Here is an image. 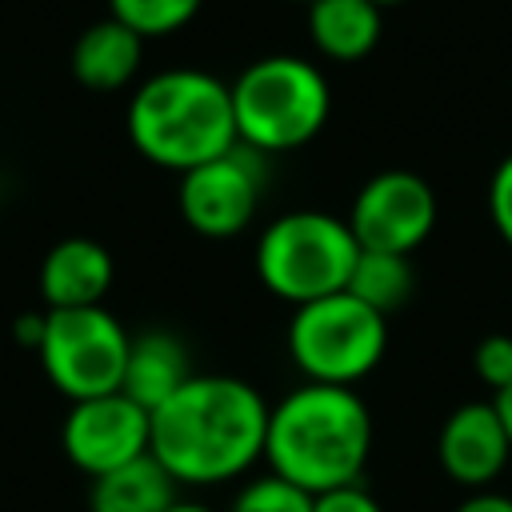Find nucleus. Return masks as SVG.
<instances>
[{
  "label": "nucleus",
  "instance_id": "7ed1b4c3",
  "mask_svg": "<svg viewBox=\"0 0 512 512\" xmlns=\"http://www.w3.org/2000/svg\"><path fill=\"white\" fill-rule=\"evenodd\" d=\"M128 136L144 160L180 176L220 160L240 144L232 88L200 68L156 72L128 104Z\"/></svg>",
  "mask_w": 512,
  "mask_h": 512
},
{
  "label": "nucleus",
  "instance_id": "423d86ee",
  "mask_svg": "<svg viewBox=\"0 0 512 512\" xmlns=\"http://www.w3.org/2000/svg\"><path fill=\"white\" fill-rule=\"evenodd\" d=\"M384 348L388 320L352 292L300 304L288 320V352L308 384L352 388L384 360Z\"/></svg>",
  "mask_w": 512,
  "mask_h": 512
},
{
  "label": "nucleus",
  "instance_id": "a878e982",
  "mask_svg": "<svg viewBox=\"0 0 512 512\" xmlns=\"http://www.w3.org/2000/svg\"><path fill=\"white\" fill-rule=\"evenodd\" d=\"M372 4H376V8L384 12V8H392V4H404V0H372Z\"/></svg>",
  "mask_w": 512,
  "mask_h": 512
},
{
  "label": "nucleus",
  "instance_id": "dca6fc26",
  "mask_svg": "<svg viewBox=\"0 0 512 512\" xmlns=\"http://www.w3.org/2000/svg\"><path fill=\"white\" fill-rule=\"evenodd\" d=\"M176 504V480L148 452L116 472L92 480L88 512H168Z\"/></svg>",
  "mask_w": 512,
  "mask_h": 512
},
{
  "label": "nucleus",
  "instance_id": "a211bd4d",
  "mask_svg": "<svg viewBox=\"0 0 512 512\" xmlns=\"http://www.w3.org/2000/svg\"><path fill=\"white\" fill-rule=\"evenodd\" d=\"M108 4H112V20H120L140 40H148L184 28L204 0H108Z\"/></svg>",
  "mask_w": 512,
  "mask_h": 512
},
{
  "label": "nucleus",
  "instance_id": "9b49d317",
  "mask_svg": "<svg viewBox=\"0 0 512 512\" xmlns=\"http://www.w3.org/2000/svg\"><path fill=\"white\" fill-rule=\"evenodd\" d=\"M436 456H440V468L456 484H464V488L492 484L512 456V440L496 416V404H480V400L460 404L440 428Z\"/></svg>",
  "mask_w": 512,
  "mask_h": 512
},
{
  "label": "nucleus",
  "instance_id": "f257e3e1",
  "mask_svg": "<svg viewBox=\"0 0 512 512\" xmlns=\"http://www.w3.org/2000/svg\"><path fill=\"white\" fill-rule=\"evenodd\" d=\"M268 404L240 376H192L152 412V456L176 484H224L264 456Z\"/></svg>",
  "mask_w": 512,
  "mask_h": 512
},
{
  "label": "nucleus",
  "instance_id": "393cba45",
  "mask_svg": "<svg viewBox=\"0 0 512 512\" xmlns=\"http://www.w3.org/2000/svg\"><path fill=\"white\" fill-rule=\"evenodd\" d=\"M168 512H216V508H208V504H196V500H176Z\"/></svg>",
  "mask_w": 512,
  "mask_h": 512
},
{
  "label": "nucleus",
  "instance_id": "b1692460",
  "mask_svg": "<svg viewBox=\"0 0 512 512\" xmlns=\"http://www.w3.org/2000/svg\"><path fill=\"white\" fill-rule=\"evenodd\" d=\"M492 404H496V416H500V424H504V432H508V440H512V384L500 388Z\"/></svg>",
  "mask_w": 512,
  "mask_h": 512
},
{
  "label": "nucleus",
  "instance_id": "f03ea898",
  "mask_svg": "<svg viewBox=\"0 0 512 512\" xmlns=\"http://www.w3.org/2000/svg\"><path fill=\"white\" fill-rule=\"evenodd\" d=\"M368 452L372 416L352 388L300 384L276 408H268L264 460L272 464V476L308 496L360 484Z\"/></svg>",
  "mask_w": 512,
  "mask_h": 512
},
{
  "label": "nucleus",
  "instance_id": "0eeeda50",
  "mask_svg": "<svg viewBox=\"0 0 512 512\" xmlns=\"http://www.w3.org/2000/svg\"><path fill=\"white\" fill-rule=\"evenodd\" d=\"M132 336L112 312L96 308H48L44 336L36 344L48 380L76 404L120 392Z\"/></svg>",
  "mask_w": 512,
  "mask_h": 512
},
{
  "label": "nucleus",
  "instance_id": "9d476101",
  "mask_svg": "<svg viewBox=\"0 0 512 512\" xmlns=\"http://www.w3.org/2000/svg\"><path fill=\"white\" fill-rule=\"evenodd\" d=\"M64 456L88 472L92 480L104 472H116L152 448V412H144L124 392L76 400L60 428Z\"/></svg>",
  "mask_w": 512,
  "mask_h": 512
},
{
  "label": "nucleus",
  "instance_id": "6e6552de",
  "mask_svg": "<svg viewBox=\"0 0 512 512\" xmlns=\"http://www.w3.org/2000/svg\"><path fill=\"white\" fill-rule=\"evenodd\" d=\"M348 228L360 252H416L436 228V192L424 176L388 168L376 172L352 200Z\"/></svg>",
  "mask_w": 512,
  "mask_h": 512
},
{
  "label": "nucleus",
  "instance_id": "4be33fe9",
  "mask_svg": "<svg viewBox=\"0 0 512 512\" xmlns=\"http://www.w3.org/2000/svg\"><path fill=\"white\" fill-rule=\"evenodd\" d=\"M312 512H384V508L360 484H344V488H332V492L316 496L312 500Z\"/></svg>",
  "mask_w": 512,
  "mask_h": 512
},
{
  "label": "nucleus",
  "instance_id": "f3484780",
  "mask_svg": "<svg viewBox=\"0 0 512 512\" xmlns=\"http://www.w3.org/2000/svg\"><path fill=\"white\" fill-rule=\"evenodd\" d=\"M344 292H352L360 304H368L372 312H380L388 320L396 308H404L412 300L416 268L408 256H396V252H360Z\"/></svg>",
  "mask_w": 512,
  "mask_h": 512
},
{
  "label": "nucleus",
  "instance_id": "39448f33",
  "mask_svg": "<svg viewBox=\"0 0 512 512\" xmlns=\"http://www.w3.org/2000/svg\"><path fill=\"white\" fill-rule=\"evenodd\" d=\"M356 256H360V244L348 220L304 208V212L276 216L260 232L256 276L272 296L300 308V304L344 292L356 268Z\"/></svg>",
  "mask_w": 512,
  "mask_h": 512
},
{
  "label": "nucleus",
  "instance_id": "6ab92c4d",
  "mask_svg": "<svg viewBox=\"0 0 512 512\" xmlns=\"http://www.w3.org/2000/svg\"><path fill=\"white\" fill-rule=\"evenodd\" d=\"M312 500L308 492H300L296 484L280 480V476H260L252 480L236 500H232V512H312Z\"/></svg>",
  "mask_w": 512,
  "mask_h": 512
},
{
  "label": "nucleus",
  "instance_id": "aec40b11",
  "mask_svg": "<svg viewBox=\"0 0 512 512\" xmlns=\"http://www.w3.org/2000/svg\"><path fill=\"white\" fill-rule=\"evenodd\" d=\"M472 368H476V376H480L492 392L508 388V384H512V336H500V332L484 336V340L476 344V352H472Z\"/></svg>",
  "mask_w": 512,
  "mask_h": 512
},
{
  "label": "nucleus",
  "instance_id": "1a4fd4ad",
  "mask_svg": "<svg viewBox=\"0 0 512 512\" xmlns=\"http://www.w3.org/2000/svg\"><path fill=\"white\" fill-rule=\"evenodd\" d=\"M264 192V156L236 144L228 156L208 160L180 176V216L192 232L228 240L240 236Z\"/></svg>",
  "mask_w": 512,
  "mask_h": 512
},
{
  "label": "nucleus",
  "instance_id": "ddd939ff",
  "mask_svg": "<svg viewBox=\"0 0 512 512\" xmlns=\"http://www.w3.org/2000/svg\"><path fill=\"white\" fill-rule=\"evenodd\" d=\"M192 360L180 336L172 332H140L128 344V364H124V384L120 392L136 400L144 412H156L164 400H172L188 380H192Z\"/></svg>",
  "mask_w": 512,
  "mask_h": 512
},
{
  "label": "nucleus",
  "instance_id": "f8f14e48",
  "mask_svg": "<svg viewBox=\"0 0 512 512\" xmlns=\"http://www.w3.org/2000/svg\"><path fill=\"white\" fill-rule=\"evenodd\" d=\"M112 284V256L104 244L72 236L40 264V292L48 308H96Z\"/></svg>",
  "mask_w": 512,
  "mask_h": 512
},
{
  "label": "nucleus",
  "instance_id": "20e7f679",
  "mask_svg": "<svg viewBox=\"0 0 512 512\" xmlns=\"http://www.w3.org/2000/svg\"><path fill=\"white\" fill-rule=\"evenodd\" d=\"M232 116L244 148L292 152L320 136L332 112V92L324 72L304 56H264L252 60L232 84Z\"/></svg>",
  "mask_w": 512,
  "mask_h": 512
},
{
  "label": "nucleus",
  "instance_id": "412c9836",
  "mask_svg": "<svg viewBox=\"0 0 512 512\" xmlns=\"http://www.w3.org/2000/svg\"><path fill=\"white\" fill-rule=\"evenodd\" d=\"M488 216H492L496 232L504 236V244H512V152L496 164V172L488 180Z\"/></svg>",
  "mask_w": 512,
  "mask_h": 512
},
{
  "label": "nucleus",
  "instance_id": "4468645a",
  "mask_svg": "<svg viewBox=\"0 0 512 512\" xmlns=\"http://www.w3.org/2000/svg\"><path fill=\"white\" fill-rule=\"evenodd\" d=\"M384 12L372 0H312L308 4V36L320 56L352 64L364 60L380 44Z\"/></svg>",
  "mask_w": 512,
  "mask_h": 512
},
{
  "label": "nucleus",
  "instance_id": "5701e85b",
  "mask_svg": "<svg viewBox=\"0 0 512 512\" xmlns=\"http://www.w3.org/2000/svg\"><path fill=\"white\" fill-rule=\"evenodd\" d=\"M456 512H512V500L508 496H496V492H476Z\"/></svg>",
  "mask_w": 512,
  "mask_h": 512
},
{
  "label": "nucleus",
  "instance_id": "bb28decb",
  "mask_svg": "<svg viewBox=\"0 0 512 512\" xmlns=\"http://www.w3.org/2000/svg\"><path fill=\"white\" fill-rule=\"evenodd\" d=\"M304 4H312V0H304Z\"/></svg>",
  "mask_w": 512,
  "mask_h": 512
},
{
  "label": "nucleus",
  "instance_id": "2eb2a0df",
  "mask_svg": "<svg viewBox=\"0 0 512 512\" xmlns=\"http://www.w3.org/2000/svg\"><path fill=\"white\" fill-rule=\"evenodd\" d=\"M140 56H144V40L132 28H124L120 20L108 16V20L80 32V40L72 48V72L84 88L112 92V88H124L136 76Z\"/></svg>",
  "mask_w": 512,
  "mask_h": 512
}]
</instances>
